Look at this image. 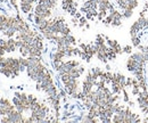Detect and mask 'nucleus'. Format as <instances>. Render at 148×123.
Instances as JSON below:
<instances>
[{
  "label": "nucleus",
  "mask_w": 148,
  "mask_h": 123,
  "mask_svg": "<svg viewBox=\"0 0 148 123\" xmlns=\"http://www.w3.org/2000/svg\"><path fill=\"white\" fill-rule=\"evenodd\" d=\"M133 12H134V10H130V9H124V10H122V14H123L124 19H128V18L132 17V16H133Z\"/></svg>",
  "instance_id": "obj_21"
},
{
  "label": "nucleus",
  "mask_w": 148,
  "mask_h": 123,
  "mask_svg": "<svg viewBox=\"0 0 148 123\" xmlns=\"http://www.w3.org/2000/svg\"><path fill=\"white\" fill-rule=\"evenodd\" d=\"M148 29V16L147 13L141 10L139 13L138 18L130 25L129 33L130 36H136V35H141V32Z\"/></svg>",
  "instance_id": "obj_3"
},
{
  "label": "nucleus",
  "mask_w": 148,
  "mask_h": 123,
  "mask_svg": "<svg viewBox=\"0 0 148 123\" xmlns=\"http://www.w3.org/2000/svg\"><path fill=\"white\" fill-rule=\"evenodd\" d=\"M59 80H60L63 87L65 89L66 93H67L70 97L80 99V96H81V87H80V81H79V79L72 78L70 74L65 73V74L59 75Z\"/></svg>",
  "instance_id": "obj_1"
},
{
  "label": "nucleus",
  "mask_w": 148,
  "mask_h": 123,
  "mask_svg": "<svg viewBox=\"0 0 148 123\" xmlns=\"http://www.w3.org/2000/svg\"><path fill=\"white\" fill-rule=\"evenodd\" d=\"M115 2L121 10L124 9L134 10L136 8L139 7V0H115Z\"/></svg>",
  "instance_id": "obj_9"
},
{
  "label": "nucleus",
  "mask_w": 148,
  "mask_h": 123,
  "mask_svg": "<svg viewBox=\"0 0 148 123\" xmlns=\"http://www.w3.org/2000/svg\"><path fill=\"white\" fill-rule=\"evenodd\" d=\"M90 72H91L93 78H95L96 80H98V79H100V76L104 74L105 71L103 70L101 67H99V66H93V67L90 69Z\"/></svg>",
  "instance_id": "obj_15"
},
{
  "label": "nucleus",
  "mask_w": 148,
  "mask_h": 123,
  "mask_svg": "<svg viewBox=\"0 0 148 123\" xmlns=\"http://www.w3.org/2000/svg\"><path fill=\"white\" fill-rule=\"evenodd\" d=\"M0 74H2L6 78H10L14 79V72L9 67H0Z\"/></svg>",
  "instance_id": "obj_17"
},
{
  "label": "nucleus",
  "mask_w": 148,
  "mask_h": 123,
  "mask_svg": "<svg viewBox=\"0 0 148 123\" xmlns=\"http://www.w3.org/2000/svg\"><path fill=\"white\" fill-rule=\"evenodd\" d=\"M122 100H123V103L124 104H128L130 100V96H129V92H128V88L123 89V91H122Z\"/></svg>",
  "instance_id": "obj_19"
},
{
  "label": "nucleus",
  "mask_w": 148,
  "mask_h": 123,
  "mask_svg": "<svg viewBox=\"0 0 148 123\" xmlns=\"http://www.w3.org/2000/svg\"><path fill=\"white\" fill-rule=\"evenodd\" d=\"M5 54H6V50H5V49L1 47V45H0V57H1V56H5Z\"/></svg>",
  "instance_id": "obj_25"
},
{
  "label": "nucleus",
  "mask_w": 148,
  "mask_h": 123,
  "mask_svg": "<svg viewBox=\"0 0 148 123\" xmlns=\"http://www.w3.org/2000/svg\"><path fill=\"white\" fill-rule=\"evenodd\" d=\"M131 95L132 96H138L139 95V92L141 91V87H140V85H139V82H138V80L136 79V78H133V81H132V86H131Z\"/></svg>",
  "instance_id": "obj_13"
},
{
  "label": "nucleus",
  "mask_w": 148,
  "mask_h": 123,
  "mask_svg": "<svg viewBox=\"0 0 148 123\" xmlns=\"http://www.w3.org/2000/svg\"><path fill=\"white\" fill-rule=\"evenodd\" d=\"M137 105L144 116L148 115V90H141L137 96Z\"/></svg>",
  "instance_id": "obj_8"
},
{
  "label": "nucleus",
  "mask_w": 148,
  "mask_h": 123,
  "mask_svg": "<svg viewBox=\"0 0 148 123\" xmlns=\"http://www.w3.org/2000/svg\"><path fill=\"white\" fill-rule=\"evenodd\" d=\"M145 58H146V63L148 65V53H145Z\"/></svg>",
  "instance_id": "obj_27"
},
{
  "label": "nucleus",
  "mask_w": 148,
  "mask_h": 123,
  "mask_svg": "<svg viewBox=\"0 0 148 123\" xmlns=\"http://www.w3.org/2000/svg\"><path fill=\"white\" fill-rule=\"evenodd\" d=\"M125 80H127V76L123 75L122 73H114L113 75V80L111 82V87L112 91L114 93H117V95H121L123 89H125Z\"/></svg>",
  "instance_id": "obj_6"
},
{
  "label": "nucleus",
  "mask_w": 148,
  "mask_h": 123,
  "mask_svg": "<svg viewBox=\"0 0 148 123\" xmlns=\"http://www.w3.org/2000/svg\"><path fill=\"white\" fill-rule=\"evenodd\" d=\"M76 38L72 34L67 35H60L58 38V40L56 41V48H60V49H66L67 47H72L76 46Z\"/></svg>",
  "instance_id": "obj_7"
},
{
  "label": "nucleus",
  "mask_w": 148,
  "mask_h": 123,
  "mask_svg": "<svg viewBox=\"0 0 148 123\" xmlns=\"http://www.w3.org/2000/svg\"><path fill=\"white\" fill-rule=\"evenodd\" d=\"M133 48H134V47H133V46H132V45H127V46H124V47H123V53L124 54H132L133 53Z\"/></svg>",
  "instance_id": "obj_22"
},
{
  "label": "nucleus",
  "mask_w": 148,
  "mask_h": 123,
  "mask_svg": "<svg viewBox=\"0 0 148 123\" xmlns=\"http://www.w3.org/2000/svg\"><path fill=\"white\" fill-rule=\"evenodd\" d=\"M80 121H81V122H86V123H96L99 121V119H98V118H95L92 115H90L89 113H86V114H82V115H81Z\"/></svg>",
  "instance_id": "obj_14"
},
{
  "label": "nucleus",
  "mask_w": 148,
  "mask_h": 123,
  "mask_svg": "<svg viewBox=\"0 0 148 123\" xmlns=\"http://www.w3.org/2000/svg\"><path fill=\"white\" fill-rule=\"evenodd\" d=\"M29 1H31L32 3H34V5H36V3H37V1H38V0H29Z\"/></svg>",
  "instance_id": "obj_28"
},
{
  "label": "nucleus",
  "mask_w": 148,
  "mask_h": 123,
  "mask_svg": "<svg viewBox=\"0 0 148 123\" xmlns=\"http://www.w3.org/2000/svg\"><path fill=\"white\" fill-rule=\"evenodd\" d=\"M105 38H106V43H107V46L112 48L115 53L117 54V55H122L123 53V47L119 43V41L117 40H113V39H110L107 35H105Z\"/></svg>",
  "instance_id": "obj_12"
},
{
  "label": "nucleus",
  "mask_w": 148,
  "mask_h": 123,
  "mask_svg": "<svg viewBox=\"0 0 148 123\" xmlns=\"http://www.w3.org/2000/svg\"><path fill=\"white\" fill-rule=\"evenodd\" d=\"M5 58H6L5 56H1V57H0V67L2 66V64H3V60H5Z\"/></svg>",
  "instance_id": "obj_26"
},
{
  "label": "nucleus",
  "mask_w": 148,
  "mask_h": 123,
  "mask_svg": "<svg viewBox=\"0 0 148 123\" xmlns=\"http://www.w3.org/2000/svg\"><path fill=\"white\" fill-rule=\"evenodd\" d=\"M48 70L45 65H43V63L41 62V63H39L37 65H33V66H27L26 67V74H27V76L32 80V81H34L36 83H37L38 81L41 79V76L46 73V71Z\"/></svg>",
  "instance_id": "obj_5"
},
{
  "label": "nucleus",
  "mask_w": 148,
  "mask_h": 123,
  "mask_svg": "<svg viewBox=\"0 0 148 123\" xmlns=\"http://www.w3.org/2000/svg\"><path fill=\"white\" fill-rule=\"evenodd\" d=\"M88 24V18L86 16H81L79 17V27H86V25Z\"/></svg>",
  "instance_id": "obj_20"
},
{
  "label": "nucleus",
  "mask_w": 148,
  "mask_h": 123,
  "mask_svg": "<svg viewBox=\"0 0 148 123\" xmlns=\"http://www.w3.org/2000/svg\"><path fill=\"white\" fill-rule=\"evenodd\" d=\"M130 38H131L132 46L134 48H138V46L141 45V35H136V36H130Z\"/></svg>",
  "instance_id": "obj_18"
},
{
  "label": "nucleus",
  "mask_w": 148,
  "mask_h": 123,
  "mask_svg": "<svg viewBox=\"0 0 148 123\" xmlns=\"http://www.w3.org/2000/svg\"><path fill=\"white\" fill-rule=\"evenodd\" d=\"M7 24H8V15L0 13V31L1 32L7 30Z\"/></svg>",
  "instance_id": "obj_16"
},
{
  "label": "nucleus",
  "mask_w": 148,
  "mask_h": 123,
  "mask_svg": "<svg viewBox=\"0 0 148 123\" xmlns=\"http://www.w3.org/2000/svg\"><path fill=\"white\" fill-rule=\"evenodd\" d=\"M132 81H133V78H127V80H125V87L127 88H131V86H132Z\"/></svg>",
  "instance_id": "obj_23"
},
{
  "label": "nucleus",
  "mask_w": 148,
  "mask_h": 123,
  "mask_svg": "<svg viewBox=\"0 0 148 123\" xmlns=\"http://www.w3.org/2000/svg\"><path fill=\"white\" fill-rule=\"evenodd\" d=\"M18 6H19V12H22V13L25 14V15H29V14L33 13L34 3H32V2L29 1V0H19Z\"/></svg>",
  "instance_id": "obj_11"
},
{
  "label": "nucleus",
  "mask_w": 148,
  "mask_h": 123,
  "mask_svg": "<svg viewBox=\"0 0 148 123\" xmlns=\"http://www.w3.org/2000/svg\"><path fill=\"white\" fill-rule=\"evenodd\" d=\"M145 1H147V0H145Z\"/></svg>",
  "instance_id": "obj_29"
},
{
  "label": "nucleus",
  "mask_w": 148,
  "mask_h": 123,
  "mask_svg": "<svg viewBox=\"0 0 148 123\" xmlns=\"http://www.w3.org/2000/svg\"><path fill=\"white\" fill-rule=\"evenodd\" d=\"M23 114H24V113L19 112V111H17V109L15 108L14 111H12V112L7 115V116H8V121H9V123H24L25 118H24Z\"/></svg>",
  "instance_id": "obj_10"
},
{
  "label": "nucleus",
  "mask_w": 148,
  "mask_h": 123,
  "mask_svg": "<svg viewBox=\"0 0 148 123\" xmlns=\"http://www.w3.org/2000/svg\"><path fill=\"white\" fill-rule=\"evenodd\" d=\"M123 19H124V17H123L122 12H120L119 9L113 7L111 10L108 12V14L106 15V17L104 18L101 22L105 25H111L113 27H119V26L122 25Z\"/></svg>",
  "instance_id": "obj_4"
},
{
  "label": "nucleus",
  "mask_w": 148,
  "mask_h": 123,
  "mask_svg": "<svg viewBox=\"0 0 148 123\" xmlns=\"http://www.w3.org/2000/svg\"><path fill=\"white\" fill-rule=\"evenodd\" d=\"M112 122L114 123H139L143 122V119L139 116V114H137L136 112L132 111L131 106H124L122 109H120L119 112H116L113 118H112Z\"/></svg>",
  "instance_id": "obj_2"
},
{
  "label": "nucleus",
  "mask_w": 148,
  "mask_h": 123,
  "mask_svg": "<svg viewBox=\"0 0 148 123\" xmlns=\"http://www.w3.org/2000/svg\"><path fill=\"white\" fill-rule=\"evenodd\" d=\"M144 12H146L148 15V0L147 1H145V6H144V9H143Z\"/></svg>",
  "instance_id": "obj_24"
}]
</instances>
